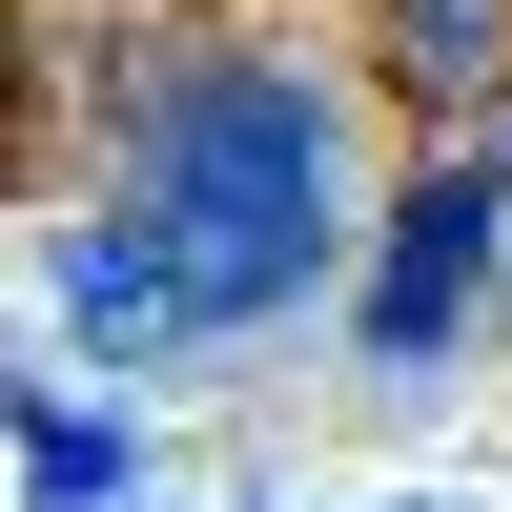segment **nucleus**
Segmentation results:
<instances>
[{"label":"nucleus","mask_w":512,"mask_h":512,"mask_svg":"<svg viewBox=\"0 0 512 512\" xmlns=\"http://www.w3.org/2000/svg\"><path fill=\"white\" fill-rule=\"evenodd\" d=\"M41 82H82L103 103V144H82V205H123V226L185 267L205 349H267L287 308H328V287L369 267V144H349V82L308 62V41H226L185 21V0H41Z\"/></svg>","instance_id":"1"},{"label":"nucleus","mask_w":512,"mask_h":512,"mask_svg":"<svg viewBox=\"0 0 512 512\" xmlns=\"http://www.w3.org/2000/svg\"><path fill=\"white\" fill-rule=\"evenodd\" d=\"M492 328H512V164L410 144L390 205H369V267H349V369L369 390H451Z\"/></svg>","instance_id":"2"},{"label":"nucleus","mask_w":512,"mask_h":512,"mask_svg":"<svg viewBox=\"0 0 512 512\" xmlns=\"http://www.w3.org/2000/svg\"><path fill=\"white\" fill-rule=\"evenodd\" d=\"M41 328H62V369H205V308H185V267H164L123 205H41Z\"/></svg>","instance_id":"3"},{"label":"nucleus","mask_w":512,"mask_h":512,"mask_svg":"<svg viewBox=\"0 0 512 512\" xmlns=\"http://www.w3.org/2000/svg\"><path fill=\"white\" fill-rule=\"evenodd\" d=\"M369 103L410 123V144H492L512 123V0H369Z\"/></svg>","instance_id":"4"},{"label":"nucleus","mask_w":512,"mask_h":512,"mask_svg":"<svg viewBox=\"0 0 512 512\" xmlns=\"http://www.w3.org/2000/svg\"><path fill=\"white\" fill-rule=\"evenodd\" d=\"M21 512H144V431L82 369H21Z\"/></svg>","instance_id":"5"},{"label":"nucleus","mask_w":512,"mask_h":512,"mask_svg":"<svg viewBox=\"0 0 512 512\" xmlns=\"http://www.w3.org/2000/svg\"><path fill=\"white\" fill-rule=\"evenodd\" d=\"M390 512H451V492H390Z\"/></svg>","instance_id":"6"},{"label":"nucleus","mask_w":512,"mask_h":512,"mask_svg":"<svg viewBox=\"0 0 512 512\" xmlns=\"http://www.w3.org/2000/svg\"><path fill=\"white\" fill-rule=\"evenodd\" d=\"M492 164H512V123H492Z\"/></svg>","instance_id":"7"}]
</instances>
